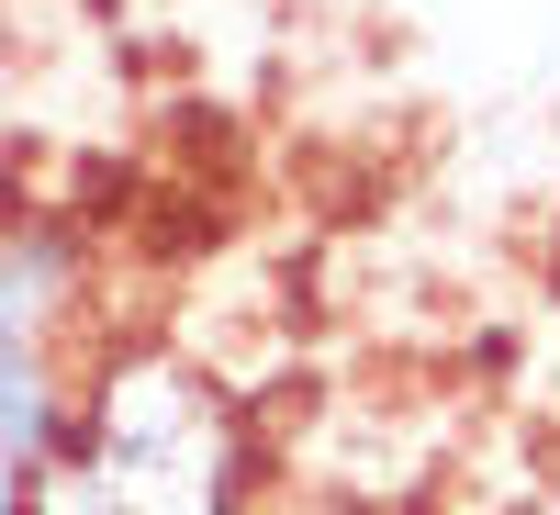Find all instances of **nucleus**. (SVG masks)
Instances as JSON below:
<instances>
[{
  "label": "nucleus",
  "instance_id": "f257e3e1",
  "mask_svg": "<svg viewBox=\"0 0 560 515\" xmlns=\"http://www.w3.org/2000/svg\"><path fill=\"white\" fill-rule=\"evenodd\" d=\"M68 303H79V236L34 213L0 224V370H45Z\"/></svg>",
  "mask_w": 560,
  "mask_h": 515
},
{
  "label": "nucleus",
  "instance_id": "f03ea898",
  "mask_svg": "<svg viewBox=\"0 0 560 515\" xmlns=\"http://www.w3.org/2000/svg\"><path fill=\"white\" fill-rule=\"evenodd\" d=\"M527 515H560V493H538V504H527Z\"/></svg>",
  "mask_w": 560,
  "mask_h": 515
}]
</instances>
